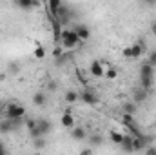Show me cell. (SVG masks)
I'll list each match as a JSON object with an SVG mask.
<instances>
[{
  "mask_svg": "<svg viewBox=\"0 0 156 155\" xmlns=\"http://www.w3.org/2000/svg\"><path fill=\"white\" fill-rule=\"evenodd\" d=\"M4 119H9V120H24V119H26V108H24L22 104L11 100V102L5 104Z\"/></svg>",
  "mask_w": 156,
  "mask_h": 155,
  "instance_id": "1",
  "label": "cell"
},
{
  "mask_svg": "<svg viewBox=\"0 0 156 155\" xmlns=\"http://www.w3.org/2000/svg\"><path fill=\"white\" fill-rule=\"evenodd\" d=\"M153 84H154V68L145 62L140 68V88H144L145 91H149L153 88Z\"/></svg>",
  "mask_w": 156,
  "mask_h": 155,
  "instance_id": "2",
  "label": "cell"
},
{
  "mask_svg": "<svg viewBox=\"0 0 156 155\" xmlns=\"http://www.w3.org/2000/svg\"><path fill=\"white\" fill-rule=\"evenodd\" d=\"M60 46L66 47V49H73V47L80 46V39L73 29H64L62 37H60Z\"/></svg>",
  "mask_w": 156,
  "mask_h": 155,
  "instance_id": "3",
  "label": "cell"
},
{
  "mask_svg": "<svg viewBox=\"0 0 156 155\" xmlns=\"http://www.w3.org/2000/svg\"><path fill=\"white\" fill-rule=\"evenodd\" d=\"M78 100H82V102L87 104V106H96V104L100 102L98 93H96L93 88H89V86H85L82 91H78Z\"/></svg>",
  "mask_w": 156,
  "mask_h": 155,
  "instance_id": "4",
  "label": "cell"
},
{
  "mask_svg": "<svg viewBox=\"0 0 156 155\" xmlns=\"http://www.w3.org/2000/svg\"><path fill=\"white\" fill-rule=\"evenodd\" d=\"M24 120H9V119H0V133H11L22 126Z\"/></svg>",
  "mask_w": 156,
  "mask_h": 155,
  "instance_id": "5",
  "label": "cell"
},
{
  "mask_svg": "<svg viewBox=\"0 0 156 155\" xmlns=\"http://www.w3.org/2000/svg\"><path fill=\"white\" fill-rule=\"evenodd\" d=\"M151 137H147L145 133L142 137H133V150L134 152H142V150H147L151 146Z\"/></svg>",
  "mask_w": 156,
  "mask_h": 155,
  "instance_id": "6",
  "label": "cell"
},
{
  "mask_svg": "<svg viewBox=\"0 0 156 155\" xmlns=\"http://www.w3.org/2000/svg\"><path fill=\"white\" fill-rule=\"evenodd\" d=\"M35 128L38 130V133L42 135V137H47V135L53 131V122H51V120H47V119H37Z\"/></svg>",
  "mask_w": 156,
  "mask_h": 155,
  "instance_id": "7",
  "label": "cell"
},
{
  "mask_svg": "<svg viewBox=\"0 0 156 155\" xmlns=\"http://www.w3.org/2000/svg\"><path fill=\"white\" fill-rule=\"evenodd\" d=\"M73 31L78 35V39H80V42H85V40L91 39V29H89V26L87 24H76L75 28H73Z\"/></svg>",
  "mask_w": 156,
  "mask_h": 155,
  "instance_id": "8",
  "label": "cell"
},
{
  "mask_svg": "<svg viewBox=\"0 0 156 155\" xmlns=\"http://www.w3.org/2000/svg\"><path fill=\"white\" fill-rule=\"evenodd\" d=\"M89 73H91L93 77H104V75H105V68H104V64H102L100 60H93V62L89 64Z\"/></svg>",
  "mask_w": 156,
  "mask_h": 155,
  "instance_id": "9",
  "label": "cell"
},
{
  "mask_svg": "<svg viewBox=\"0 0 156 155\" xmlns=\"http://www.w3.org/2000/svg\"><path fill=\"white\" fill-rule=\"evenodd\" d=\"M129 49H131V59H140L145 51V44L144 42H134V44L129 46Z\"/></svg>",
  "mask_w": 156,
  "mask_h": 155,
  "instance_id": "10",
  "label": "cell"
},
{
  "mask_svg": "<svg viewBox=\"0 0 156 155\" xmlns=\"http://www.w3.org/2000/svg\"><path fill=\"white\" fill-rule=\"evenodd\" d=\"M60 122H62V126L67 128V130H73V128L76 126V124H75V117H73L71 112H64V115H62V119H60Z\"/></svg>",
  "mask_w": 156,
  "mask_h": 155,
  "instance_id": "11",
  "label": "cell"
},
{
  "mask_svg": "<svg viewBox=\"0 0 156 155\" xmlns=\"http://www.w3.org/2000/svg\"><path fill=\"white\" fill-rule=\"evenodd\" d=\"M120 148L125 153H134V150H133V135H123V141H122Z\"/></svg>",
  "mask_w": 156,
  "mask_h": 155,
  "instance_id": "12",
  "label": "cell"
},
{
  "mask_svg": "<svg viewBox=\"0 0 156 155\" xmlns=\"http://www.w3.org/2000/svg\"><path fill=\"white\" fill-rule=\"evenodd\" d=\"M40 2L37 0H20V2H15V7L18 9H33V7H38Z\"/></svg>",
  "mask_w": 156,
  "mask_h": 155,
  "instance_id": "13",
  "label": "cell"
},
{
  "mask_svg": "<svg viewBox=\"0 0 156 155\" xmlns=\"http://www.w3.org/2000/svg\"><path fill=\"white\" fill-rule=\"evenodd\" d=\"M71 137H73L75 141H83V139H87V131H85V128H82V126H75V128L71 130Z\"/></svg>",
  "mask_w": 156,
  "mask_h": 155,
  "instance_id": "14",
  "label": "cell"
},
{
  "mask_svg": "<svg viewBox=\"0 0 156 155\" xmlns=\"http://www.w3.org/2000/svg\"><path fill=\"white\" fill-rule=\"evenodd\" d=\"M145 99H147V91H145L144 88H136L134 93H133V102H134V104H140V102H144Z\"/></svg>",
  "mask_w": 156,
  "mask_h": 155,
  "instance_id": "15",
  "label": "cell"
},
{
  "mask_svg": "<svg viewBox=\"0 0 156 155\" xmlns=\"http://www.w3.org/2000/svg\"><path fill=\"white\" fill-rule=\"evenodd\" d=\"M45 102H47V95H45L44 91H38V93L33 95V104H35V106L42 108V106H45Z\"/></svg>",
  "mask_w": 156,
  "mask_h": 155,
  "instance_id": "16",
  "label": "cell"
},
{
  "mask_svg": "<svg viewBox=\"0 0 156 155\" xmlns=\"http://www.w3.org/2000/svg\"><path fill=\"white\" fill-rule=\"evenodd\" d=\"M136 110H138V104H134V102H123L122 104V113H125V115H134Z\"/></svg>",
  "mask_w": 156,
  "mask_h": 155,
  "instance_id": "17",
  "label": "cell"
},
{
  "mask_svg": "<svg viewBox=\"0 0 156 155\" xmlns=\"http://www.w3.org/2000/svg\"><path fill=\"white\" fill-rule=\"evenodd\" d=\"M89 144H91V148H98L104 144V137L100 133H93V135H89Z\"/></svg>",
  "mask_w": 156,
  "mask_h": 155,
  "instance_id": "18",
  "label": "cell"
},
{
  "mask_svg": "<svg viewBox=\"0 0 156 155\" xmlns=\"http://www.w3.org/2000/svg\"><path fill=\"white\" fill-rule=\"evenodd\" d=\"M109 137H111V142L113 144H122V141H123V133L122 131H116V130H111V133H109Z\"/></svg>",
  "mask_w": 156,
  "mask_h": 155,
  "instance_id": "19",
  "label": "cell"
},
{
  "mask_svg": "<svg viewBox=\"0 0 156 155\" xmlns=\"http://www.w3.org/2000/svg\"><path fill=\"white\" fill-rule=\"evenodd\" d=\"M64 100H66V102H78V91H75V89H67Z\"/></svg>",
  "mask_w": 156,
  "mask_h": 155,
  "instance_id": "20",
  "label": "cell"
},
{
  "mask_svg": "<svg viewBox=\"0 0 156 155\" xmlns=\"http://www.w3.org/2000/svg\"><path fill=\"white\" fill-rule=\"evenodd\" d=\"M33 148H35V150H44V148H45V137L33 139Z\"/></svg>",
  "mask_w": 156,
  "mask_h": 155,
  "instance_id": "21",
  "label": "cell"
},
{
  "mask_svg": "<svg viewBox=\"0 0 156 155\" xmlns=\"http://www.w3.org/2000/svg\"><path fill=\"white\" fill-rule=\"evenodd\" d=\"M45 57V49L40 46L38 42H37V49H35V59H44Z\"/></svg>",
  "mask_w": 156,
  "mask_h": 155,
  "instance_id": "22",
  "label": "cell"
},
{
  "mask_svg": "<svg viewBox=\"0 0 156 155\" xmlns=\"http://www.w3.org/2000/svg\"><path fill=\"white\" fill-rule=\"evenodd\" d=\"M105 77L111 78V80H113V78H116V77H118L116 68H107V70H105Z\"/></svg>",
  "mask_w": 156,
  "mask_h": 155,
  "instance_id": "23",
  "label": "cell"
},
{
  "mask_svg": "<svg viewBox=\"0 0 156 155\" xmlns=\"http://www.w3.org/2000/svg\"><path fill=\"white\" fill-rule=\"evenodd\" d=\"M147 64L153 66V68L156 66V49H153V51L149 53V60H147Z\"/></svg>",
  "mask_w": 156,
  "mask_h": 155,
  "instance_id": "24",
  "label": "cell"
},
{
  "mask_svg": "<svg viewBox=\"0 0 156 155\" xmlns=\"http://www.w3.org/2000/svg\"><path fill=\"white\" fill-rule=\"evenodd\" d=\"M9 71H11V73H18V71H20V64L11 62V64H9Z\"/></svg>",
  "mask_w": 156,
  "mask_h": 155,
  "instance_id": "25",
  "label": "cell"
},
{
  "mask_svg": "<svg viewBox=\"0 0 156 155\" xmlns=\"http://www.w3.org/2000/svg\"><path fill=\"white\" fill-rule=\"evenodd\" d=\"M53 55H55L56 59H60V57H62V46H56L55 51H53Z\"/></svg>",
  "mask_w": 156,
  "mask_h": 155,
  "instance_id": "26",
  "label": "cell"
},
{
  "mask_svg": "<svg viewBox=\"0 0 156 155\" xmlns=\"http://www.w3.org/2000/svg\"><path fill=\"white\" fill-rule=\"evenodd\" d=\"M122 55H123V57H125V59H131V49H129V46H127V47H123V49H122Z\"/></svg>",
  "mask_w": 156,
  "mask_h": 155,
  "instance_id": "27",
  "label": "cell"
},
{
  "mask_svg": "<svg viewBox=\"0 0 156 155\" xmlns=\"http://www.w3.org/2000/svg\"><path fill=\"white\" fill-rule=\"evenodd\" d=\"M47 89H49V91H56V82H55V80L47 82Z\"/></svg>",
  "mask_w": 156,
  "mask_h": 155,
  "instance_id": "28",
  "label": "cell"
},
{
  "mask_svg": "<svg viewBox=\"0 0 156 155\" xmlns=\"http://www.w3.org/2000/svg\"><path fill=\"white\" fill-rule=\"evenodd\" d=\"M145 155H156V146H149L145 150Z\"/></svg>",
  "mask_w": 156,
  "mask_h": 155,
  "instance_id": "29",
  "label": "cell"
},
{
  "mask_svg": "<svg viewBox=\"0 0 156 155\" xmlns=\"http://www.w3.org/2000/svg\"><path fill=\"white\" fill-rule=\"evenodd\" d=\"M0 155H9L7 153V148H5V144L0 141Z\"/></svg>",
  "mask_w": 156,
  "mask_h": 155,
  "instance_id": "30",
  "label": "cell"
},
{
  "mask_svg": "<svg viewBox=\"0 0 156 155\" xmlns=\"http://www.w3.org/2000/svg\"><path fill=\"white\" fill-rule=\"evenodd\" d=\"M4 110H5V104L0 100V117H4Z\"/></svg>",
  "mask_w": 156,
  "mask_h": 155,
  "instance_id": "31",
  "label": "cell"
},
{
  "mask_svg": "<svg viewBox=\"0 0 156 155\" xmlns=\"http://www.w3.org/2000/svg\"><path fill=\"white\" fill-rule=\"evenodd\" d=\"M151 31H153V35L156 37V22H153V24H151Z\"/></svg>",
  "mask_w": 156,
  "mask_h": 155,
  "instance_id": "32",
  "label": "cell"
},
{
  "mask_svg": "<svg viewBox=\"0 0 156 155\" xmlns=\"http://www.w3.org/2000/svg\"><path fill=\"white\" fill-rule=\"evenodd\" d=\"M91 153V150H83V152H82V155H89Z\"/></svg>",
  "mask_w": 156,
  "mask_h": 155,
  "instance_id": "33",
  "label": "cell"
}]
</instances>
